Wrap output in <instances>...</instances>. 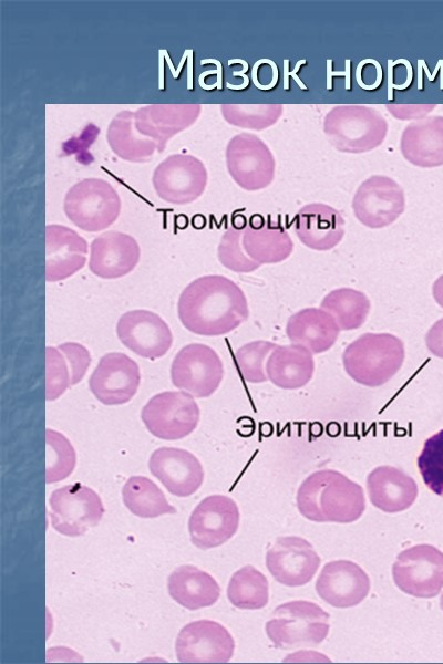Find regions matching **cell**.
Instances as JSON below:
<instances>
[{"label":"cell","instance_id":"15","mask_svg":"<svg viewBox=\"0 0 443 664\" xmlns=\"http://www.w3.org/2000/svg\"><path fill=\"white\" fill-rule=\"evenodd\" d=\"M352 208L362 225L369 228L387 227L403 212L404 194L393 179L373 176L356 191Z\"/></svg>","mask_w":443,"mask_h":664},{"label":"cell","instance_id":"6","mask_svg":"<svg viewBox=\"0 0 443 664\" xmlns=\"http://www.w3.org/2000/svg\"><path fill=\"white\" fill-rule=\"evenodd\" d=\"M199 407L184 391H166L151 397L141 412L147 430L164 440L182 439L198 425Z\"/></svg>","mask_w":443,"mask_h":664},{"label":"cell","instance_id":"23","mask_svg":"<svg viewBox=\"0 0 443 664\" xmlns=\"http://www.w3.org/2000/svg\"><path fill=\"white\" fill-rule=\"evenodd\" d=\"M336 319L322 308H306L292 314L286 334L292 344L307 347L312 354L330 350L339 336Z\"/></svg>","mask_w":443,"mask_h":664},{"label":"cell","instance_id":"37","mask_svg":"<svg viewBox=\"0 0 443 664\" xmlns=\"http://www.w3.org/2000/svg\"><path fill=\"white\" fill-rule=\"evenodd\" d=\"M425 344L433 355L443 359V318L429 329L425 334Z\"/></svg>","mask_w":443,"mask_h":664},{"label":"cell","instance_id":"13","mask_svg":"<svg viewBox=\"0 0 443 664\" xmlns=\"http://www.w3.org/2000/svg\"><path fill=\"white\" fill-rule=\"evenodd\" d=\"M320 558L312 544L296 536L279 537L266 553L272 578L286 587H301L318 571Z\"/></svg>","mask_w":443,"mask_h":664},{"label":"cell","instance_id":"3","mask_svg":"<svg viewBox=\"0 0 443 664\" xmlns=\"http://www.w3.org/2000/svg\"><path fill=\"white\" fill-rule=\"evenodd\" d=\"M405 357L401 339L390 333H364L343 351L346 373L357 383L378 387L389 382Z\"/></svg>","mask_w":443,"mask_h":664},{"label":"cell","instance_id":"1","mask_svg":"<svg viewBox=\"0 0 443 664\" xmlns=\"http://www.w3.org/2000/svg\"><path fill=\"white\" fill-rule=\"evenodd\" d=\"M178 319L189 332L217 336L231 332L249 315L244 291L220 274L203 276L182 291L177 303Z\"/></svg>","mask_w":443,"mask_h":664},{"label":"cell","instance_id":"34","mask_svg":"<svg viewBox=\"0 0 443 664\" xmlns=\"http://www.w3.org/2000/svg\"><path fill=\"white\" fill-rule=\"evenodd\" d=\"M243 229L244 227L234 226L224 234L218 246V260L234 272L247 273L255 271L260 264L243 250L240 241Z\"/></svg>","mask_w":443,"mask_h":664},{"label":"cell","instance_id":"25","mask_svg":"<svg viewBox=\"0 0 443 664\" xmlns=\"http://www.w3.org/2000/svg\"><path fill=\"white\" fill-rule=\"evenodd\" d=\"M313 372L312 353L299 344L276 345L266 361L268 380L284 390H297L307 385Z\"/></svg>","mask_w":443,"mask_h":664},{"label":"cell","instance_id":"22","mask_svg":"<svg viewBox=\"0 0 443 664\" xmlns=\"http://www.w3.org/2000/svg\"><path fill=\"white\" fill-rule=\"evenodd\" d=\"M68 218L85 231H99L112 225L120 212V200L112 189L70 190L64 203Z\"/></svg>","mask_w":443,"mask_h":664},{"label":"cell","instance_id":"19","mask_svg":"<svg viewBox=\"0 0 443 664\" xmlns=\"http://www.w3.org/2000/svg\"><path fill=\"white\" fill-rule=\"evenodd\" d=\"M87 243L74 230L49 225L45 229V279L48 282L64 280L86 261Z\"/></svg>","mask_w":443,"mask_h":664},{"label":"cell","instance_id":"32","mask_svg":"<svg viewBox=\"0 0 443 664\" xmlns=\"http://www.w3.org/2000/svg\"><path fill=\"white\" fill-rule=\"evenodd\" d=\"M416 463L427 488L443 496V429L424 442Z\"/></svg>","mask_w":443,"mask_h":664},{"label":"cell","instance_id":"38","mask_svg":"<svg viewBox=\"0 0 443 664\" xmlns=\"http://www.w3.org/2000/svg\"><path fill=\"white\" fill-rule=\"evenodd\" d=\"M346 70L341 72L332 71V60H327V90L332 89V76H344L346 77V90H350V73H351V61L346 60Z\"/></svg>","mask_w":443,"mask_h":664},{"label":"cell","instance_id":"36","mask_svg":"<svg viewBox=\"0 0 443 664\" xmlns=\"http://www.w3.org/2000/svg\"><path fill=\"white\" fill-rule=\"evenodd\" d=\"M58 349L64 355L70 373H71V385H75L82 381L90 364L91 354L89 350L76 342H65L58 345Z\"/></svg>","mask_w":443,"mask_h":664},{"label":"cell","instance_id":"11","mask_svg":"<svg viewBox=\"0 0 443 664\" xmlns=\"http://www.w3.org/2000/svg\"><path fill=\"white\" fill-rule=\"evenodd\" d=\"M235 642L222 624L199 620L186 624L178 633L175 652L181 663H227Z\"/></svg>","mask_w":443,"mask_h":664},{"label":"cell","instance_id":"17","mask_svg":"<svg viewBox=\"0 0 443 664\" xmlns=\"http://www.w3.org/2000/svg\"><path fill=\"white\" fill-rule=\"evenodd\" d=\"M148 469L174 496L188 497L202 486L204 470L195 455L176 447H161L148 459Z\"/></svg>","mask_w":443,"mask_h":664},{"label":"cell","instance_id":"39","mask_svg":"<svg viewBox=\"0 0 443 664\" xmlns=\"http://www.w3.org/2000/svg\"><path fill=\"white\" fill-rule=\"evenodd\" d=\"M306 64V60H299L296 64V68L293 71L289 72V60H284V89L288 90L289 89V75H291L295 81L298 83V85L300 86V89L307 90V86L303 84V82L296 75L297 72L299 71L300 66Z\"/></svg>","mask_w":443,"mask_h":664},{"label":"cell","instance_id":"16","mask_svg":"<svg viewBox=\"0 0 443 664\" xmlns=\"http://www.w3.org/2000/svg\"><path fill=\"white\" fill-rule=\"evenodd\" d=\"M318 595L339 609L361 603L370 591V579L357 563L337 560L324 564L316 581Z\"/></svg>","mask_w":443,"mask_h":664},{"label":"cell","instance_id":"14","mask_svg":"<svg viewBox=\"0 0 443 664\" xmlns=\"http://www.w3.org/2000/svg\"><path fill=\"white\" fill-rule=\"evenodd\" d=\"M116 334L124 346L148 360L164 356L173 343L167 323L148 310L123 313L116 324Z\"/></svg>","mask_w":443,"mask_h":664},{"label":"cell","instance_id":"35","mask_svg":"<svg viewBox=\"0 0 443 664\" xmlns=\"http://www.w3.org/2000/svg\"><path fill=\"white\" fill-rule=\"evenodd\" d=\"M71 386V373L64 355L58 346H48L45 349V398L54 401Z\"/></svg>","mask_w":443,"mask_h":664},{"label":"cell","instance_id":"33","mask_svg":"<svg viewBox=\"0 0 443 664\" xmlns=\"http://www.w3.org/2000/svg\"><path fill=\"white\" fill-rule=\"evenodd\" d=\"M276 345L264 340L253 341L235 352L236 365L246 382L264 383L268 380L265 361Z\"/></svg>","mask_w":443,"mask_h":664},{"label":"cell","instance_id":"20","mask_svg":"<svg viewBox=\"0 0 443 664\" xmlns=\"http://www.w3.org/2000/svg\"><path fill=\"white\" fill-rule=\"evenodd\" d=\"M295 231L310 249L326 251L343 238L344 220L339 211L324 204L303 206L295 218Z\"/></svg>","mask_w":443,"mask_h":664},{"label":"cell","instance_id":"31","mask_svg":"<svg viewBox=\"0 0 443 664\" xmlns=\"http://www.w3.org/2000/svg\"><path fill=\"white\" fill-rule=\"evenodd\" d=\"M47 444V484L65 479L73 471L76 455L69 439L61 433L48 428L45 430Z\"/></svg>","mask_w":443,"mask_h":664},{"label":"cell","instance_id":"18","mask_svg":"<svg viewBox=\"0 0 443 664\" xmlns=\"http://www.w3.org/2000/svg\"><path fill=\"white\" fill-rule=\"evenodd\" d=\"M140 255V246L133 237L107 231L92 241L89 268L102 279H117L133 271Z\"/></svg>","mask_w":443,"mask_h":664},{"label":"cell","instance_id":"28","mask_svg":"<svg viewBox=\"0 0 443 664\" xmlns=\"http://www.w3.org/2000/svg\"><path fill=\"white\" fill-rule=\"evenodd\" d=\"M122 499L126 508L141 518L176 512L158 486L145 476L130 477L122 488Z\"/></svg>","mask_w":443,"mask_h":664},{"label":"cell","instance_id":"7","mask_svg":"<svg viewBox=\"0 0 443 664\" xmlns=\"http://www.w3.org/2000/svg\"><path fill=\"white\" fill-rule=\"evenodd\" d=\"M395 585L404 593L431 599L443 589V552L431 544L401 551L392 566Z\"/></svg>","mask_w":443,"mask_h":664},{"label":"cell","instance_id":"4","mask_svg":"<svg viewBox=\"0 0 443 664\" xmlns=\"http://www.w3.org/2000/svg\"><path fill=\"white\" fill-rule=\"evenodd\" d=\"M329 627V614L321 606L299 600L277 606L265 630L275 647L291 650L318 646Z\"/></svg>","mask_w":443,"mask_h":664},{"label":"cell","instance_id":"2","mask_svg":"<svg viewBox=\"0 0 443 664\" xmlns=\"http://www.w3.org/2000/svg\"><path fill=\"white\" fill-rule=\"evenodd\" d=\"M296 500L299 512L315 522L350 523L365 510L362 487L333 469L310 474L301 483Z\"/></svg>","mask_w":443,"mask_h":664},{"label":"cell","instance_id":"26","mask_svg":"<svg viewBox=\"0 0 443 664\" xmlns=\"http://www.w3.org/2000/svg\"><path fill=\"white\" fill-rule=\"evenodd\" d=\"M401 149L413 165H443V116H431L408 125L402 135Z\"/></svg>","mask_w":443,"mask_h":664},{"label":"cell","instance_id":"21","mask_svg":"<svg viewBox=\"0 0 443 664\" xmlns=\"http://www.w3.org/2000/svg\"><path fill=\"white\" fill-rule=\"evenodd\" d=\"M371 504L378 509L393 513L410 508L418 497L415 480L392 466H379L367 478Z\"/></svg>","mask_w":443,"mask_h":664},{"label":"cell","instance_id":"27","mask_svg":"<svg viewBox=\"0 0 443 664\" xmlns=\"http://www.w3.org/2000/svg\"><path fill=\"white\" fill-rule=\"evenodd\" d=\"M167 588L171 598L188 610L210 606L220 595L217 581L192 564L175 569L168 577Z\"/></svg>","mask_w":443,"mask_h":664},{"label":"cell","instance_id":"5","mask_svg":"<svg viewBox=\"0 0 443 664\" xmlns=\"http://www.w3.org/2000/svg\"><path fill=\"white\" fill-rule=\"evenodd\" d=\"M49 517L55 531L79 537L102 519L104 507L100 496L80 483L55 489L49 498Z\"/></svg>","mask_w":443,"mask_h":664},{"label":"cell","instance_id":"30","mask_svg":"<svg viewBox=\"0 0 443 664\" xmlns=\"http://www.w3.org/2000/svg\"><path fill=\"white\" fill-rule=\"evenodd\" d=\"M229 602L241 610H259L269 601L267 578L253 566H245L236 571L227 588Z\"/></svg>","mask_w":443,"mask_h":664},{"label":"cell","instance_id":"10","mask_svg":"<svg viewBox=\"0 0 443 664\" xmlns=\"http://www.w3.org/2000/svg\"><path fill=\"white\" fill-rule=\"evenodd\" d=\"M238 526V507L231 498L224 495L204 498L188 520L192 543L204 550L224 544L236 533Z\"/></svg>","mask_w":443,"mask_h":664},{"label":"cell","instance_id":"40","mask_svg":"<svg viewBox=\"0 0 443 664\" xmlns=\"http://www.w3.org/2000/svg\"><path fill=\"white\" fill-rule=\"evenodd\" d=\"M432 294L435 302L443 309V274L433 282Z\"/></svg>","mask_w":443,"mask_h":664},{"label":"cell","instance_id":"9","mask_svg":"<svg viewBox=\"0 0 443 664\" xmlns=\"http://www.w3.org/2000/svg\"><path fill=\"white\" fill-rule=\"evenodd\" d=\"M349 107L353 121L348 120L341 106L334 107L326 117L324 132L334 146L340 151L359 153L381 144L388 128L385 120L367 106H359L356 120L357 106Z\"/></svg>","mask_w":443,"mask_h":664},{"label":"cell","instance_id":"12","mask_svg":"<svg viewBox=\"0 0 443 664\" xmlns=\"http://www.w3.org/2000/svg\"><path fill=\"white\" fill-rule=\"evenodd\" d=\"M141 383L137 363L120 352L104 354L89 380L94 397L104 405H122L136 394Z\"/></svg>","mask_w":443,"mask_h":664},{"label":"cell","instance_id":"24","mask_svg":"<svg viewBox=\"0 0 443 664\" xmlns=\"http://www.w3.org/2000/svg\"><path fill=\"white\" fill-rule=\"evenodd\" d=\"M241 243L249 258L259 264L286 260L293 250L288 232L280 226L255 215L246 226Z\"/></svg>","mask_w":443,"mask_h":664},{"label":"cell","instance_id":"41","mask_svg":"<svg viewBox=\"0 0 443 664\" xmlns=\"http://www.w3.org/2000/svg\"><path fill=\"white\" fill-rule=\"evenodd\" d=\"M440 606H441V609L443 611V593H442L441 599H440Z\"/></svg>","mask_w":443,"mask_h":664},{"label":"cell","instance_id":"29","mask_svg":"<svg viewBox=\"0 0 443 664\" xmlns=\"http://www.w3.org/2000/svg\"><path fill=\"white\" fill-rule=\"evenodd\" d=\"M320 305L336 319L339 329L343 331L359 329L365 322L371 308L369 298L352 288L330 291Z\"/></svg>","mask_w":443,"mask_h":664},{"label":"cell","instance_id":"8","mask_svg":"<svg viewBox=\"0 0 443 664\" xmlns=\"http://www.w3.org/2000/svg\"><path fill=\"white\" fill-rule=\"evenodd\" d=\"M223 377L224 366L219 355L202 343L183 346L172 362L173 385L197 398L214 394Z\"/></svg>","mask_w":443,"mask_h":664}]
</instances>
